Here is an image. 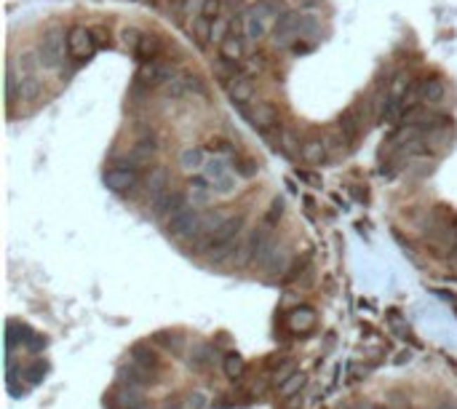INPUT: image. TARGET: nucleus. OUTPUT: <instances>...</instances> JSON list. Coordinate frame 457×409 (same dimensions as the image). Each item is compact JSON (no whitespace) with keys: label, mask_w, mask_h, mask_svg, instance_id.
<instances>
[{"label":"nucleus","mask_w":457,"mask_h":409,"mask_svg":"<svg viewBox=\"0 0 457 409\" xmlns=\"http://www.w3.org/2000/svg\"><path fill=\"white\" fill-rule=\"evenodd\" d=\"M203 227V217L198 214L195 209H179L174 217H169V233L179 241H185V238H193L198 236Z\"/></svg>","instance_id":"f257e3e1"},{"label":"nucleus","mask_w":457,"mask_h":409,"mask_svg":"<svg viewBox=\"0 0 457 409\" xmlns=\"http://www.w3.org/2000/svg\"><path fill=\"white\" fill-rule=\"evenodd\" d=\"M102 180H105V187L112 193H129L139 182V174H136L134 163H115L105 172Z\"/></svg>","instance_id":"f03ea898"},{"label":"nucleus","mask_w":457,"mask_h":409,"mask_svg":"<svg viewBox=\"0 0 457 409\" xmlns=\"http://www.w3.org/2000/svg\"><path fill=\"white\" fill-rule=\"evenodd\" d=\"M65 46H67V38L62 30H49L46 38L41 43V62L46 67H59L65 62Z\"/></svg>","instance_id":"7ed1b4c3"},{"label":"nucleus","mask_w":457,"mask_h":409,"mask_svg":"<svg viewBox=\"0 0 457 409\" xmlns=\"http://www.w3.org/2000/svg\"><path fill=\"white\" fill-rule=\"evenodd\" d=\"M67 51L72 59H89L91 54H94V38H91V30H86V27H72L67 32Z\"/></svg>","instance_id":"20e7f679"},{"label":"nucleus","mask_w":457,"mask_h":409,"mask_svg":"<svg viewBox=\"0 0 457 409\" xmlns=\"http://www.w3.org/2000/svg\"><path fill=\"white\" fill-rule=\"evenodd\" d=\"M363 132V113L361 105H350L342 115H340V134L348 139V145H356Z\"/></svg>","instance_id":"39448f33"},{"label":"nucleus","mask_w":457,"mask_h":409,"mask_svg":"<svg viewBox=\"0 0 457 409\" xmlns=\"http://www.w3.org/2000/svg\"><path fill=\"white\" fill-rule=\"evenodd\" d=\"M300 158L305 161V163H310V166L323 163V161L329 158V145H326V139L318 137V134L308 137V139L302 142V147H300Z\"/></svg>","instance_id":"423d86ee"},{"label":"nucleus","mask_w":457,"mask_h":409,"mask_svg":"<svg viewBox=\"0 0 457 409\" xmlns=\"http://www.w3.org/2000/svg\"><path fill=\"white\" fill-rule=\"evenodd\" d=\"M241 225H243V217H233V220H225V222L219 225L214 233L209 236V241H206V249H217V246L233 244V241H236V236L241 233Z\"/></svg>","instance_id":"0eeeda50"},{"label":"nucleus","mask_w":457,"mask_h":409,"mask_svg":"<svg viewBox=\"0 0 457 409\" xmlns=\"http://www.w3.org/2000/svg\"><path fill=\"white\" fill-rule=\"evenodd\" d=\"M179 209H185V199H182V193H176V190H169L166 196L153 201V214H155V217H174Z\"/></svg>","instance_id":"6e6552de"},{"label":"nucleus","mask_w":457,"mask_h":409,"mask_svg":"<svg viewBox=\"0 0 457 409\" xmlns=\"http://www.w3.org/2000/svg\"><path fill=\"white\" fill-rule=\"evenodd\" d=\"M444 94H446V86L442 78H425L420 83V102H425L428 107L442 105Z\"/></svg>","instance_id":"1a4fd4ad"},{"label":"nucleus","mask_w":457,"mask_h":409,"mask_svg":"<svg viewBox=\"0 0 457 409\" xmlns=\"http://www.w3.org/2000/svg\"><path fill=\"white\" fill-rule=\"evenodd\" d=\"M206 177L212 180V182H217L219 185V190L222 193H228L230 190V166H228V161L225 158H212L209 163H206Z\"/></svg>","instance_id":"9d476101"},{"label":"nucleus","mask_w":457,"mask_h":409,"mask_svg":"<svg viewBox=\"0 0 457 409\" xmlns=\"http://www.w3.org/2000/svg\"><path fill=\"white\" fill-rule=\"evenodd\" d=\"M145 187H148L150 201L166 196V193H169V172H166V166H155V169L148 174V182H145Z\"/></svg>","instance_id":"9b49d317"},{"label":"nucleus","mask_w":457,"mask_h":409,"mask_svg":"<svg viewBox=\"0 0 457 409\" xmlns=\"http://www.w3.org/2000/svg\"><path fill=\"white\" fill-rule=\"evenodd\" d=\"M252 126L259 129V132H268L276 126V120H278V113H276V107L270 105V102H259V105L252 110Z\"/></svg>","instance_id":"f8f14e48"},{"label":"nucleus","mask_w":457,"mask_h":409,"mask_svg":"<svg viewBox=\"0 0 457 409\" xmlns=\"http://www.w3.org/2000/svg\"><path fill=\"white\" fill-rule=\"evenodd\" d=\"M286 324L297 334H305V332H310L316 327V310H310V308H295L289 313V318H286Z\"/></svg>","instance_id":"ddd939ff"},{"label":"nucleus","mask_w":457,"mask_h":409,"mask_svg":"<svg viewBox=\"0 0 457 409\" xmlns=\"http://www.w3.org/2000/svg\"><path fill=\"white\" fill-rule=\"evenodd\" d=\"M228 92H230V99H233L236 105H249L252 96H255V83L246 78V75H238V78L230 80Z\"/></svg>","instance_id":"4468645a"},{"label":"nucleus","mask_w":457,"mask_h":409,"mask_svg":"<svg viewBox=\"0 0 457 409\" xmlns=\"http://www.w3.org/2000/svg\"><path fill=\"white\" fill-rule=\"evenodd\" d=\"M158 54H161V38L153 35V32H145L139 49H136V59H139L142 65H150V62H155Z\"/></svg>","instance_id":"2eb2a0df"},{"label":"nucleus","mask_w":457,"mask_h":409,"mask_svg":"<svg viewBox=\"0 0 457 409\" xmlns=\"http://www.w3.org/2000/svg\"><path fill=\"white\" fill-rule=\"evenodd\" d=\"M41 94V80L35 75H19V83H16V99L19 102H30Z\"/></svg>","instance_id":"dca6fc26"},{"label":"nucleus","mask_w":457,"mask_h":409,"mask_svg":"<svg viewBox=\"0 0 457 409\" xmlns=\"http://www.w3.org/2000/svg\"><path fill=\"white\" fill-rule=\"evenodd\" d=\"M129 364H134V367H139V370H155L158 367V356L153 353V351H148L145 345H136L134 351L129 353Z\"/></svg>","instance_id":"f3484780"},{"label":"nucleus","mask_w":457,"mask_h":409,"mask_svg":"<svg viewBox=\"0 0 457 409\" xmlns=\"http://www.w3.org/2000/svg\"><path fill=\"white\" fill-rule=\"evenodd\" d=\"M219 54H222V59H228V62H233V65H236V59H241V56H243L241 38H238L236 32H230L228 38L219 43Z\"/></svg>","instance_id":"a211bd4d"},{"label":"nucleus","mask_w":457,"mask_h":409,"mask_svg":"<svg viewBox=\"0 0 457 409\" xmlns=\"http://www.w3.org/2000/svg\"><path fill=\"white\" fill-rule=\"evenodd\" d=\"M155 150H158L155 139H139L134 145V150L129 153V163H150Z\"/></svg>","instance_id":"6ab92c4d"},{"label":"nucleus","mask_w":457,"mask_h":409,"mask_svg":"<svg viewBox=\"0 0 457 409\" xmlns=\"http://www.w3.org/2000/svg\"><path fill=\"white\" fill-rule=\"evenodd\" d=\"M302 385H305V375H302V372H295V375H289V377L278 385V396L292 398L295 394H300V391H302Z\"/></svg>","instance_id":"aec40b11"},{"label":"nucleus","mask_w":457,"mask_h":409,"mask_svg":"<svg viewBox=\"0 0 457 409\" xmlns=\"http://www.w3.org/2000/svg\"><path fill=\"white\" fill-rule=\"evenodd\" d=\"M179 166H182V169H188V172H193V169H201V166H203V150H201V147H185V150L179 153Z\"/></svg>","instance_id":"412c9836"},{"label":"nucleus","mask_w":457,"mask_h":409,"mask_svg":"<svg viewBox=\"0 0 457 409\" xmlns=\"http://www.w3.org/2000/svg\"><path fill=\"white\" fill-rule=\"evenodd\" d=\"M209 196H212V187H209V182H206L203 177L190 180V201H193V203H206Z\"/></svg>","instance_id":"4be33fe9"},{"label":"nucleus","mask_w":457,"mask_h":409,"mask_svg":"<svg viewBox=\"0 0 457 409\" xmlns=\"http://www.w3.org/2000/svg\"><path fill=\"white\" fill-rule=\"evenodd\" d=\"M212 356H214V351H212L209 345H195L193 353H190V367H195V370H206V367L212 364Z\"/></svg>","instance_id":"5701e85b"},{"label":"nucleus","mask_w":457,"mask_h":409,"mask_svg":"<svg viewBox=\"0 0 457 409\" xmlns=\"http://www.w3.org/2000/svg\"><path fill=\"white\" fill-rule=\"evenodd\" d=\"M118 404L123 409H142L145 407V398L139 394V388H123L121 394H118Z\"/></svg>","instance_id":"b1692460"},{"label":"nucleus","mask_w":457,"mask_h":409,"mask_svg":"<svg viewBox=\"0 0 457 409\" xmlns=\"http://www.w3.org/2000/svg\"><path fill=\"white\" fill-rule=\"evenodd\" d=\"M243 372H246V361L238 353H228L225 356V375H228L230 380H241Z\"/></svg>","instance_id":"393cba45"},{"label":"nucleus","mask_w":457,"mask_h":409,"mask_svg":"<svg viewBox=\"0 0 457 409\" xmlns=\"http://www.w3.org/2000/svg\"><path fill=\"white\" fill-rule=\"evenodd\" d=\"M412 86V80H409V75L406 73H396L393 75V80H390V89H388V94L390 96H399L404 102V94H406V89Z\"/></svg>","instance_id":"a878e982"},{"label":"nucleus","mask_w":457,"mask_h":409,"mask_svg":"<svg viewBox=\"0 0 457 409\" xmlns=\"http://www.w3.org/2000/svg\"><path fill=\"white\" fill-rule=\"evenodd\" d=\"M193 35L198 38V43H206V40H212V19H206V16H198L195 22H193Z\"/></svg>","instance_id":"bb28decb"},{"label":"nucleus","mask_w":457,"mask_h":409,"mask_svg":"<svg viewBox=\"0 0 457 409\" xmlns=\"http://www.w3.org/2000/svg\"><path fill=\"white\" fill-rule=\"evenodd\" d=\"M121 38H123V46H126L129 51H134V54H136L139 43H142V32H139L136 27H126V30L121 32Z\"/></svg>","instance_id":"cd10ccee"},{"label":"nucleus","mask_w":457,"mask_h":409,"mask_svg":"<svg viewBox=\"0 0 457 409\" xmlns=\"http://www.w3.org/2000/svg\"><path fill=\"white\" fill-rule=\"evenodd\" d=\"M281 147H283V153H295V150H300L302 147V142H300V137H297L292 129H283L281 132Z\"/></svg>","instance_id":"c85d7f7f"},{"label":"nucleus","mask_w":457,"mask_h":409,"mask_svg":"<svg viewBox=\"0 0 457 409\" xmlns=\"http://www.w3.org/2000/svg\"><path fill=\"white\" fill-rule=\"evenodd\" d=\"M46 372H49V364L38 358L35 364H30L27 370H25V377H27L30 383H41V380H43V375H46Z\"/></svg>","instance_id":"c756f323"},{"label":"nucleus","mask_w":457,"mask_h":409,"mask_svg":"<svg viewBox=\"0 0 457 409\" xmlns=\"http://www.w3.org/2000/svg\"><path fill=\"white\" fill-rule=\"evenodd\" d=\"M318 30V22L313 19V16H300V25H297V35L300 38H308Z\"/></svg>","instance_id":"7c9ffc66"},{"label":"nucleus","mask_w":457,"mask_h":409,"mask_svg":"<svg viewBox=\"0 0 457 409\" xmlns=\"http://www.w3.org/2000/svg\"><path fill=\"white\" fill-rule=\"evenodd\" d=\"M281 217H283V201L276 199L273 203H270L268 214H265V225H276L278 220H281Z\"/></svg>","instance_id":"2f4dec72"},{"label":"nucleus","mask_w":457,"mask_h":409,"mask_svg":"<svg viewBox=\"0 0 457 409\" xmlns=\"http://www.w3.org/2000/svg\"><path fill=\"white\" fill-rule=\"evenodd\" d=\"M185 409H209V396H206V394H201V391L190 394Z\"/></svg>","instance_id":"473e14b6"},{"label":"nucleus","mask_w":457,"mask_h":409,"mask_svg":"<svg viewBox=\"0 0 457 409\" xmlns=\"http://www.w3.org/2000/svg\"><path fill=\"white\" fill-rule=\"evenodd\" d=\"M246 35H249L252 40H259L262 35H265V22H257V19L249 16V22H246Z\"/></svg>","instance_id":"72a5a7b5"},{"label":"nucleus","mask_w":457,"mask_h":409,"mask_svg":"<svg viewBox=\"0 0 457 409\" xmlns=\"http://www.w3.org/2000/svg\"><path fill=\"white\" fill-rule=\"evenodd\" d=\"M225 38H228V22H225V19H214V22H212V40H219V43H222Z\"/></svg>","instance_id":"f704fd0d"},{"label":"nucleus","mask_w":457,"mask_h":409,"mask_svg":"<svg viewBox=\"0 0 457 409\" xmlns=\"http://www.w3.org/2000/svg\"><path fill=\"white\" fill-rule=\"evenodd\" d=\"M219 13V0H203V8H201V16H206V19H219L217 16Z\"/></svg>","instance_id":"c9c22d12"},{"label":"nucleus","mask_w":457,"mask_h":409,"mask_svg":"<svg viewBox=\"0 0 457 409\" xmlns=\"http://www.w3.org/2000/svg\"><path fill=\"white\" fill-rule=\"evenodd\" d=\"M19 67H22V75H35V56L32 54H22L19 56Z\"/></svg>","instance_id":"e433bc0d"},{"label":"nucleus","mask_w":457,"mask_h":409,"mask_svg":"<svg viewBox=\"0 0 457 409\" xmlns=\"http://www.w3.org/2000/svg\"><path fill=\"white\" fill-rule=\"evenodd\" d=\"M236 172L249 180V177H255L257 174V163L255 161H238V163H236Z\"/></svg>","instance_id":"4c0bfd02"},{"label":"nucleus","mask_w":457,"mask_h":409,"mask_svg":"<svg viewBox=\"0 0 457 409\" xmlns=\"http://www.w3.org/2000/svg\"><path fill=\"white\" fill-rule=\"evenodd\" d=\"M91 35H96V43H102V46H110V32L105 30V27H96V30H91Z\"/></svg>","instance_id":"58836bf2"},{"label":"nucleus","mask_w":457,"mask_h":409,"mask_svg":"<svg viewBox=\"0 0 457 409\" xmlns=\"http://www.w3.org/2000/svg\"><path fill=\"white\" fill-rule=\"evenodd\" d=\"M310 49H313L310 43H295V46H292V51H295V54H308Z\"/></svg>","instance_id":"ea45409f"},{"label":"nucleus","mask_w":457,"mask_h":409,"mask_svg":"<svg viewBox=\"0 0 457 409\" xmlns=\"http://www.w3.org/2000/svg\"><path fill=\"white\" fill-rule=\"evenodd\" d=\"M163 409H185V404H182V401H169Z\"/></svg>","instance_id":"a19ab883"},{"label":"nucleus","mask_w":457,"mask_h":409,"mask_svg":"<svg viewBox=\"0 0 457 409\" xmlns=\"http://www.w3.org/2000/svg\"><path fill=\"white\" fill-rule=\"evenodd\" d=\"M439 409H455V407H452V404H442Z\"/></svg>","instance_id":"79ce46f5"}]
</instances>
